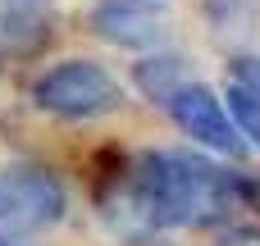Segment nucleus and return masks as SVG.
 <instances>
[{"label":"nucleus","mask_w":260,"mask_h":246,"mask_svg":"<svg viewBox=\"0 0 260 246\" xmlns=\"http://www.w3.org/2000/svg\"><path fill=\"white\" fill-rule=\"evenodd\" d=\"M133 82L142 87V96L151 100V105H165L183 82H192V68H187V59L183 55H146L137 68H133Z\"/></svg>","instance_id":"obj_8"},{"label":"nucleus","mask_w":260,"mask_h":246,"mask_svg":"<svg viewBox=\"0 0 260 246\" xmlns=\"http://www.w3.org/2000/svg\"><path fill=\"white\" fill-rule=\"evenodd\" d=\"M215 246H260V228H256V224H238V228L219 233V242H215Z\"/></svg>","instance_id":"obj_11"},{"label":"nucleus","mask_w":260,"mask_h":246,"mask_svg":"<svg viewBox=\"0 0 260 246\" xmlns=\"http://www.w3.org/2000/svg\"><path fill=\"white\" fill-rule=\"evenodd\" d=\"M105 219L128 233H160V228H206L229 219L238 205L233 173L210 164L192 151H146L133 160L128 173H114V192H101Z\"/></svg>","instance_id":"obj_1"},{"label":"nucleus","mask_w":260,"mask_h":246,"mask_svg":"<svg viewBox=\"0 0 260 246\" xmlns=\"http://www.w3.org/2000/svg\"><path fill=\"white\" fill-rule=\"evenodd\" d=\"M233 192H238V205L260 210V173H233Z\"/></svg>","instance_id":"obj_10"},{"label":"nucleus","mask_w":260,"mask_h":246,"mask_svg":"<svg viewBox=\"0 0 260 246\" xmlns=\"http://www.w3.org/2000/svg\"><path fill=\"white\" fill-rule=\"evenodd\" d=\"M50 27L55 0H0V55H37Z\"/></svg>","instance_id":"obj_6"},{"label":"nucleus","mask_w":260,"mask_h":246,"mask_svg":"<svg viewBox=\"0 0 260 246\" xmlns=\"http://www.w3.org/2000/svg\"><path fill=\"white\" fill-rule=\"evenodd\" d=\"M206 18L219 41H247L260 23V0H206Z\"/></svg>","instance_id":"obj_9"},{"label":"nucleus","mask_w":260,"mask_h":246,"mask_svg":"<svg viewBox=\"0 0 260 246\" xmlns=\"http://www.w3.org/2000/svg\"><path fill=\"white\" fill-rule=\"evenodd\" d=\"M87 27L123 50H160L174 37V14L165 0H96Z\"/></svg>","instance_id":"obj_5"},{"label":"nucleus","mask_w":260,"mask_h":246,"mask_svg":"<svg viewBox=\"0 0 260 246\" xmlns=\"http://www.w3.org/2000/svg\"><path fill=\"white\" fill-rule=\"evenodd\" d=\"M0 246H32L23 233H9V228H0Z\"/></svg>","instance_id":"obj_12"},{"label":"nucleus","mask_w":260,"mask_h":246,"mask_svg":"<svg viewBox=\"0 0 260 246\" xmlns=\"http://www.w3.org/2000/svg\"><path fill=\"white\" fill-rule=\"evenodd\" d=\"M165 110H169V119L178 123V132L192 137L197 146H206V151H215V155H229V160L247 155V137L238 132V123L229 119L224 100H219L206 82H183V87L165 100Z\"/></svg>","instance_id":"obj_4"},{"label":"nucleus","mask_w":260,"mask_h":246,"mask_svg":"<svg viewBox=\"0 0 260 246\" xmlns=\"http://www.w3.org/2000/svg\"><path fill=\"white\" fill-rule=\"evenodd\" d=\"M229 119L238 123V132L260 146V59L242 55L233 59V82H229Z\"/></svg>","instance_id":"obj_7"},{"label":"nucleus","mask_w":260,"mask_h":246,"mask_svg":"<svg viewBox=\"0 0 260 246\" xmlns=\"http://www.w3.org/2000/svg\"><path fill=\"white\" fill-rule=\"evenodd\" d=\"M64 210H69V192L50 169H37V164L0 169V228L41 233V228H55Z\"/></svg>","instance_id":"obj_3"},{"label":"nucleus","mask_w":260,"mask_h":246,"mask_svg":"<svg viewBox=\"0 0 260 246\" xmlns=\"http://www.w3.org/2000/svg\"><path fill=\"white\" fill-rule=\"evenodd\" d=\"M32 105L50 119L87 123V119H105L123 110V87L96 59H64L32 82Z\"/></svg>","instance_id":"obj_2"}]
</instances>
